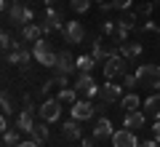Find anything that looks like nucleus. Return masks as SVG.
I'll list each match as a JSON object with an SVG mask.
<instances>
[{
	"label": "nucleus",
	"mask_w": 160,
	"mask_h": 147,
	"mask_svg": "<svg viewBox=\"0 0 160 147\" xmlns=\"http://www.w3.org/2000/svg\"><path fill=\"white\" fill-rule=\"evenodd\" d=\"M32 54L38 59V64H43V67H56V62H59V51H53L46 38H40V40L32 43Z\"/></svg>",
	"instance_id": "nucleus-1"
},
{
	"label": "nucleus",
	"mask_w": 160,
	"mask_h": 147,
	"mask_svg": "<svg viewBox=\"0 0 160 147\" xmlns=\"http://www.w3.org/2000/svg\"><path fill=\"white\" fill-rule=\"evenodd\" d=\"M6 16H8V22H11V24L24 27V24H29V22L35 19V11L27 6V3H16V0H11V6H8Z\"/></svg>",
	"instance_id": "nucleus-2"
},
{
	"label": "nucleus",
	"mask_w": 160,
	"mask_h": 147,
	"mask_svg": "<svg viewBox=\"0 0 160 147\" xmlns=\"http://www.w3.org/2000/svg\"><path fill=\"white\" fill-rule=\"evenodd\" d=\"M139 86H147V88H160V64H142L136 70Z\"/></svg>",
	"instance_id": "nucleus-3"
},
{
	"label": "nucleus",
	"mask_w": 160,
	"mask_h": 147,
	"mask_svg": "<svg viewBox=\"0 0 160 147\" xmlns=\"http://www.w3.org/2000/svg\"><path fill=\"white\" fill-rule=\"evenodd\" d=\"M72 88L80 94V99H93V96H99V86H96V80L91 78V72H80Z\"/></svg>",
	"instance_id": "nucleus-4"
},
{
	"label": "nucleus",
	"mask_w": 160,
	"mask_h": 147,
	"mask_svg": "<svg viewBox=\"0 0 160 147\" xmlns=\"http://www.w3.org/2000/svg\"><path fill=\"white\" fill-rule=\"evenodd\" d=\"M35 54H32V48H27L24 43H16L13 45V51L11 54H6V62L8 64H13V67H29V59H32Z\"/></svg>",
	"instance_id": "nucleus-5"
},
{
	"label": "nucleus",
	"mask_w": 160,
	"mask_h": 147,
	"mask_svg": "<svg viewBox=\"0 0 160 147\" xmlns=\"http://www.w3.org/2000/svg\"><path fill=\"white\" fill-rule=\"evenodd\" d=\"M118 75H126V59L120 56V54H112V56L104 62V78L112 80Z\"/></svg>",
	"instance_id": "nucleus-6"
},
{
	"label": "nucleus",
	"mask_w": 160,
	"mask_h": 147,
	"mask_svg": "<svg viewBox=\"0 0 160 147\" xmlns=\"http://www.w3.org/2000/svg\"><path fill=\"white\" fill-rule=\"evenodd\" d=\"M59 104H62V102H59L56 96H53V99H46V102L40 104V110H38L40 118L46 120V123H53V120H59V118H62V107H59Z\"/></svg>",
	"instance_id": "nucleus-7"
},
{
	"label": "nucleus",
	"mask_w": 160,
	"mask_h": 147,
	"mask_svg": "<svg viewBox=\"0 0 160 147\" xmlns=\"http://www.w3.org/2000/svg\"><path fill=\"white\" fill-rule=\"evenodd\" d=\"M93 113H96V104L91 102V99H78V102L72 104V118L75 120H91L93 118Z\"/></svg>",
	"instance_id": "nucleus-8"
},
{
	"label": "nucleus",
	"mask_w": 160,
	"mask_h": 147,
	"mask_svg": "<svg viewBox=\"0 0 160 147\" xmlns=\"http://www.w3.org/2000/svg\"><path fill=\"white\" fill-rule=\"evenodd\" d=\"M112 147H139L136 131H131V129L115 131V134H112Z\"/></svg>",
	"instance_id": "nucleus-9"
},
{
	"label": "nucleus",
	"mask_w": 160,
	"mask_h": 147,
	"mask_svg": "<svg viewBox=\"0 0 160 147\" xmlns=\"http://www.w3.org/2000/svg\"><path fill=\"white\" fill-rule=\"evenodd\" d=\"M62 35H64V40H67V43H80V40L86 38V27H83V24L80 22H67L64 24V29H62Z\"/></svg>",
	"instance_id": "nucleus-10"
},
{
	"label": "nucleus",
	"mask_w": 160,
	"mask_h": 147,
	"mask_svg": "<svg viewBox=\"0 0 160 147\" xmlns=\"http://www.w3.org/2000/svg\"><path fill=\"white\" fill-rule=\"evenodd\" d=\"M120 91H123V86H115L112 80H107V83L99 88V99H102L104 104H115L120 99Z\"/></svg>",
	"instance_id": "nucleus-11"
},
{
	"label": "nucleus",
	"mask_w": 160,
	"mask_h": 147,
	"mask_svg": "<svg viewBox=\"0 0 160 147\" xmlns=\"http://www.w3.org/2000/svg\"><path fill=\"white\" fill-rule=\"evenodd\" d=\"M56 70H59L62 75H69V72H75V70H78V59H75L69 51H59V62H56Z\"/></svg>",
	"instance_id": "nucleus-12"
},
{
	"label": "nucleus",
	"mask_w": 160,
	"mask_h": 147,
	"mask_svg": "<svg viewBox=\"0 0 160 147\" xmlns=\"http://www.w3.org/2000/svg\"><path fill=\"white\" fill-rule=\"evenodd\" d=\"M144 123H147V113H126V120H123V129H131V131H139L144 129Z\"/></svg>",
	"instance_id": "nucleus-13"
},
{
	"label": "nucleus",
	"mask_w": 160,
	"mask_h": 147,
	"mask_svg": "<svg viewBox=\"0 0 160 147\" xmlns=\"http://www.w3.org/2000/svg\"><path fill=\"white\" fill-rule=\"evenodd\" d=\"M112 123H109V118H99L96 120V126H93V139H112Z\"/></svg>",
	"instance_id": "nucleus-14"
},
{
	"label": "nucleus",
	"mask_w": 160,
	"mask_h": 147,
	"mask_svg": "<svg viewBox=\"0 0 160 147\" xmlns=\"http://www.w3.org/2000/svg\"><path fill=\"white\" fill-rule=\"evenodd\" d=\"M16 129L22 131V134H29V131L35 129V113H29V110H22L16 118Z\"/></svg>",
	"instance_id": "nucleus-15"
},
{
	"label": "nucleus",
	"mask_w": 160,
	"mask_h": 147,
	"mask_svg": "<svg viewBox=\"0 0 160 147\" xmlns=\"http://www.w3.org/2000/svg\"><path fill=\"white\" fill-rule=\"evenodd\" d=\"M144 113H147V118L160 120V94H152L144 99Z\"/></svg>",
	"instance_id": "nucleus-16"
},
{
	"label": "nucleus",
	"mask_w": 160,
	"mask_h": 147,
	"mask_svg": "<svg viewBox=\"0 0 160 147\" xmlns=\"http://www.w3.org/2000/svg\"><path fill=\"white\" fill-rule=\"evenodd\" d=\"M40 24L38 22H29V24H24L22 27V40L24 43H35V40H40Z\"/></svg>",
	"instance_id": "nucleus-17"
},
{
	"label": "nucleus",
	"mask_w": 160,
	"mask_h": 147,
	"mask_svg": "<svg viewBox=\"0 0 160 147\" xmlns=\"http://www.w3.org/2000/svg\"><path fill=\"white\" fill-rule=\"evenodd\" d=\"M139 54H142V43H131V40H126V43L120 45V56L128 59V62H133Z\"/></svg>",
	"instance_id": "nucleus-18"
},
{
	"label": "nucleus",
	"mask_w": 160,
	"mask_h": 147,
	"mask_svg": "<svg viewBox=\"0 0 160 147\" xmlns=\"http://www.w3.org/2000/svg\"><path fill=\"white\" fill-rule=\"evenodd\" d=\"M62 136L64 139H80V120H67V123H62Z\"/></svg>",
	"instance_id": "nucleus-19"
},
{
	"label": "nucleus",
	"mask_w": 160,
	"mask_h": 147,
	"mask_svg": "<svg viewBox=\"0 0 160 147\" xmlns=\"http://www.w3.org/2000/svg\"><path fill=\"white\" fill-rule=\"evenodd\" d=\"M29 139H32V142H38V144L48 142V126H46V120H43V123H35V129L29 131Z\"/></svg>",
	"instance_id": "nucleus-20"
},
{
	"label": "nucleus",
	"mask_w": 160,
	"mask_h": 147,
	"mask_svg": "<svg viewBox=\"0 0 160 147\" xmlns=\"http://www.w3.org/2000/svg\"><path fill=\"white\" fill-rule=\"evenodd\" d=\"M46 22L51 24L53 29H59V32H62L64 24H67V22L62 19V11H56V8H48V11H46Z\"/></svg>",
	"instance_id": "nucleus-21"
},
{
	"label": "nucleus",
	"mask_w": 160,
	"mask_h": 147,
	"mask_svg": "<svg viewBox=\"0 0 160 147\" xmlns=\"http://www.w3.org/2000/svg\"><path fill=\"white\" fill-rule=\"evenodd\" d=\"M78 91H75V88H59V94H56V99H59V102H62V104H75V102H78Z\"/></svg>",
	"instance_id": "nucleus-22"
},
{
	"label": "nucleus",
	"mask_w": 160,
	"mask_h": 147,
	"mask_svg": "<svg viewBox=\"0 0 160 147\" xmlns=\"http://www.w3.org/2000/svg\"><path fill=\"white\" fill-rule=\"evenodd\" d=\"M118 24H123V27H128V29L133 32V29H139V13H136V11H126V16L120 19Z\"/></svg>",
	"instance_id": "nucleus-23"
},
{
	"label": "nucleus",
	"mask_w": 160,
	"mask_h": 147,
	"mask_svg": "<svg viewBox=\"0 0 160 147\" xmlns=\"http://www.w3.org/2000/svg\"><path fill=\"white\" fill-rule=\"evenodd\" d=\"M139 107H142V99H139L136 94H128V96H123V110H126V113H136Z\"/></svg>",
	"instance_id": "nucleus-24"
},
{
	"label": "nucleus",
	"mask_w": 160,
	"mask_h": 147,
	"mask_svg": "<svg viewBox=\"0 0 160 147\" xmlns=\"http://www.w3.org/2000/svg\"><path fill=\"white\" fill-rule=\"evenodd\" d=\"M96 64H99V62H96L93 56H78V72H91Z\"/></svg>",
	"instance_id": "nucleus-25"
},
{
	"label": "nucleus",
	"mask_w": 160,
	"mask_h": 147,
	"mask_svg": "<svg viewBox=\"0 0 160 147\" xmlns=\"http://www.w3.org/2000/svg\"><path fill=\"white\" fill-rule=\"evenodd\" d=\"M69 8H72L75 13H86L88 8H91V0H69Z\"/></svg>",
	"instance_id": "nucleus-26"
},
{
	"label": "nucleus",
	"mask_w": 160,
	"mask_h": 147,
	"mask_svg": "<svg viewBox=\"0 0 160 147\" xmlns=\"http://www.w3.org/2000/svg\"><path fill=\"white\" fill-rule=\"evenodd\" d=\"M19 134H22V131H6V134H3V144L6 147H16L19 144Z\"/></svg>",
	"instance_id": "nucleus-27"
},
{
	"label": "nucleus",
	"mask_w": 160,
	"mask_h": 147,
	"mask_svg": "<svg viewBox=\"0 0 160 147\" xmlns=\"http://www.w3.org/2000/svg\"><path fill=\"white\" fill-rule=\"evenodd\" d=\"M152 11H155V0H147V3H142V6L136 8V13H139V16H144V19L152 16Z\"/></svg>",
	"instance_id": "nucleus-28"
},
{
	"label": "nucleus",
	"mask_w": 160,
	"mask_h": 147,
	"mask_svg": "<svg viewBox=\"0 0 160 147\" xmlns=\"http://www.w3.org/2000/svg\"><path fill=\"white\" fill-rule=\"evenodd\" d=\"M139 29H144V32L155 35V40H158V43H160V27H158V24H155V22H144V24H142V27H139Z\"/></svg>",
	"instance_id": "nucleus-29"
},
{
	"label": "nucleus",
	"mask_w": 160,
	"mask_h": 147,
	"mask_svg": "<svg viewBox=\"0 0 160 147\" xmlns=\"http://www.w3.org/2000/svg\"><path fill=\"white\" fill-rule=\"evenodd\" d=\"M0 45H3V51H6V54H11L16 43H13V38H11L8 32H3V35H0Z\"/></svg>",
	"instance_id": "nucleus-30"
},
{
	"label": "nucleus",
	"mask_w": 160,
	"mask_h": 147,
	"mask_svg": "<svg viewBox=\"0 0 160 147\" xmlns=\"http://www.w3.org/2000/svg\"><path fill=\"white\" fill-rule=\"evenodd\" d=\"M136 86H139V78H136V75H123V88H128V91H133V88H136Z\"/></svg>",
	"instance_id": "nucleus-31"
},
{
	"label": "nucleus",
	"mask_w": 160,
	"mask_h": 147,
	"mask_svg": "<svg viewBox=\"0 0 160 147\" xmlns=\"http://www.w3.org/2000/svg\"><path fill=\"white\" fill-rule=\"evenodd\" d=\"M0 107H3V115H11V113H13V102H11V96H8V94H3Z\"/></svg>",
	"instance_id": "nucleus-32"
},
{
	"label": "nucleus",
	"mask_w": 160,
	"mask_h": 147,
	"mask_svg": "<svg viewBox=\"0 0 160 147\" xmlns=\"http://www.w3.org/2000/svg\"><path fill=\"white\" fill-rule=\"evenodd\" d=\"M109 3H112V11L115 8H118V11H128V8H131V0H109Z\"/></svg>",
	"instance_id": "nucleus-33"
},
{
	"label": "nucleus",
	"mask_w": 160,
	"mask_h": 147,
	"mask_svg": "<svg viewBox=\"0 0 160 147\" xmlns=\"http://www.w3.org/2000/svg\"><path fill=\"white\" fill-rule=\"evenodd\" d=\"M102 32H104V35H109V38H112V35L118 32V24H115V22H102Z\"/></svg>",
	"instance_id": "nucleus-34"
},
{
	"label": "nucleus",
	"mask_w": 160,
	"mask_h": 147,
	"mask_svg": "<svg viewBox=\"0 0 160 147\" xmlns=\"http://www.w3.org/2000/svg\"><path fill=\"white\" fill-rule=\"evenodd\" d=\"M53 80H56V86H59V88H67V86H69V75H62V72H59Z\"/></svg>",
	"instance_id": "nucleus-35"
},
{
	"label": "nucleus",
	"mask_w": 160,
	"mask_h": 147,
	"mask_svg": "<svg viewBox=\"0 0 160 147\" xmlns=\"http://www.w3.org/2000/svg\"><path fill=\"white\" fill-rule=\"evenodd\" d=\"M53 86H56V80H46V83L40 86V94H48V91H51Z\"/></svg>",
	"instance_id": "nucleus-36"
},
{
	"label": "nucleus",
	"mask_w": 160,
	"mask_h": 147,
	"mask_svg": "<svg viewBox=\"0 0 160 147\" xmlns=\"http://www.w3.org/2000/svg\"><path fill=\"white\" fill-rule=\"evenodd\" d=\"M139 147H160V142L158 139H144V142H139Z\"/></svg>",
	"instance_id": "nucleus-37"
},
{
	"label": "nucleus",
	"mask_w": 160,
	"mask_h": 147,
	"mask_svg": "<svg viewBox=\"0 0 160 147\" xmlns=\"http://www.w3.org/2000/svg\"><path fill=\"white\" fill-rule=\"evenodd\" d=\"M0 131H3V134H6V131H11V129H8V115H3V118H0Z\"/></svg>",
	"instance_id": "nucleus-38"
},
{
	"label": "nucleus",
	"mask_w": 160,
	"mask_h": 147,
	"mask_svg": "<svg viewBox=\"0 0 160 147\" xmlns=\"http://www.w3.org/2000/svg\"><path fill=\"white\" fill-rule=\"evenodd\" d=\"M93 142H96L93 136H86V139H80V147H93Z\"/></svg>",
	"instance_id": "nucleus-39"
},
{
	"label": "nucleus",
	"mask_w": 160,
	"mask_h": 147,
	"mask_svg": "<svg viewBox=\"0 0 160 147\" xmlns=\"http://www.w3.org/2000/svg\"><path fill=\"white\" fill-rule=\"evenodd\" d=\"M152 139H158V142H160V120L152 126Z\"/></svg>",
	"instance_id": "nucleus-40"
},
{
	"label": "nucleus",
	"mask_w": 160,
	"mask_h": 147,
	"mask_svg": "<svg viewBox=\"0 0 160 147\" xmlns=\"http://www.w3.org/2000/svg\"><path fill=\"white\" fill-rule=\"evenodd\" d=\"M16 147H40V144H38V142H32V139H27V142H19Z\"/></svg>",
	"instance_id": "nucleus-41"
},
{
	"label": "nucleus",
	"mask_w": 160,
	"mask_h": 147,
	"mask_svg": "<svg viewBox=\"0 0 160 147\" xmlns=\"http://www.w3.org/2000/svg\"><path fill=\"white\" fill-rule=\"evenodd\" d=\"M43 3H46L48 8H53V6H56V3H59V0H43Z\"/></svg>",
	"instance_id": "nucleus-42"
},
{
	"label": "nucleus",
	"mask_w": 160,
	"mask_h": 147,
	"mask_svg": "<svg viewBox=\"0 0 160 147\" xmlns=\"http://www.w3.org/2000/svg\"><path fill=\"white\" fill-rule=\"evenodd\" d=\"M99 3H104V0H99Z\"/></svg>",
	"instance_id": "nucleus-43"
}]
</instances>
